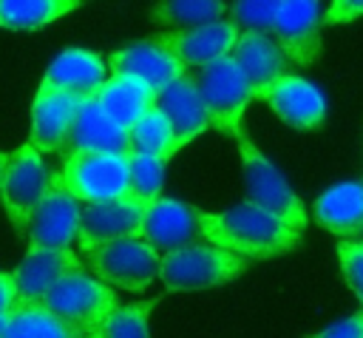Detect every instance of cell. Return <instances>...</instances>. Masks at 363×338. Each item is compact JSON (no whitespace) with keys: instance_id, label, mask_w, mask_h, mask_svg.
I'll return each mask as SVG.
<instances>
[{"instance_id":"1","label":"cell","mask_w":363,"mask_h":338,"mask_svg":"<svg viewBox=\"0 0 363 338\" xmlns=\"http://www.w3.org/2000/svg\"><path fill=\"white\" fill-rule=\"evenodd\" d=\"M201 241L233 253L238 258H275L298 247L301 233L292 230L278 216L261 210L252 202H241L221 213H207L193 207Z\"/></svg>"},{"instance_id":"2","label":"cell","mask_w":363,"mask_h":338,"mask_svg":"<svg viewBox=\"0 0 363 338\" xmlns=\"http://www.w3.org/2000/svg\"><path fill=\"white\" fill-rule=\"evenodd\" d=\"M51 182L85 205L130 196L128 153H68Z\"/></svg>"},{"instance_id":"3","label":"cell","mask_w":363,"mask_h":338,"mask_svg":"<svg viewBox=\"0 0 363 338\" xmlns=\"http://www.w3.org/2000/svg\"><path fill=\"white\" fill-rule=\"evenodd\" d=\"M247 267H250L247 258L224 253L207 241H196L162 256L159 278L167 293H193V290H210L227 284L241 273H247Z\"/></svg>"},{"instance_id":"4","label":"cell","mask_w":363,"mask_h":338,"mask_svg":"<svg viewBox=\"0 0 363 338\" xmlns=\"http://www.w3.org/2000/svg\"><path fill=\"white\" fill-rule=\"evenodd\" d=\"M196 88H199L201 105L207 111L210 128L216 125L227 136L244 139L247 136L244 133V108L252 99V85L244 77L241 65L233 60V54L201 68Z\"/></svg>"},{"instance_id":"5","label":"cell","mask_w":363,"mask_h":338,"mask_svg":"<svg viewBox=\"0 0 363 338\" xmlns=\"http://www.w3.org/2000/svg\"><path fill=\"white\" fill-rule=\"evenodd\" d=\"M116 304H119L116 293L108 284L88 276L85 270L71 273L62 281H57L48 290V295L40 301V307L57 315L77 335H94Z\"/></svg>"},{"instance_id":"6","label":"cell","mask_w":363,"mask_h":338,"mask_svg":"<svg viewBox=\"0 0 363 338\" xmlns=\"http://www.w3.org/2000/svg\"><path fill=\"white\" fill-rule=\"evenodd\" d=\"M235 142H238V153H241V165H244V182H247V196H250L247 202L258 205L261 210L286 222L292 230L303 233L306 210H303L301 199L295 196V190L289 187V182L281 176V170L272 165V159L267 153H261V148H255L247 136L235 139Z\"/></svg>"},{"instance_id":"7","label":"cell","mask_w":363,"mask_h":338,"mask_svg":"<svg viewBox=\"0 0 363 338\" xmlns=\"http://www.w3.org/2000/svg\"><path fill=\"white\" fill-rule=\"evenodd\" d=\"M88 267L96 281L116 287V290H147V284L159 276L162 256L145 244L142 239H116L91 253H85Z\"/></svg>"},{"instance_id":"8","label":"cell","mask_w":363,"mask_h":338,"mask_svg":"<svg viewBox=\"0 0 363 338\" xmlns=\"http://www.w3.org/2000/svg\"><path fill=\"white\" fill-rule=\"evenodd\" d=\"M48 176L51 173L45 170L40 151H34L28 142L17 148L14 153H9V168L0 185V199L17 233H28L31 216L48 190Z\"/></svg>"},{"instance_id":"9","label":"cell","mask_w":363,"mask_h":338,"mask_svg":"<svg viewBox=\"0 0 363 338\" xmlns=\"http://www.w3.org/2000/svg\"><path fill=\"white\" fill-rule=\"evenodd\" d=\"M320 17L323 3L318 0H284L275 9L272 40L289 60V65H315L323 43H320Z\"/></svg>"},{"instance_id":"10","label":"cell","mask_w":363,"mask_h":338,"mask_svg":"<svg viewBox=\"0 0 363 338\" xmlns=\"http://www.w3.org/2000/svg\"><path fill=\"white\" fill-rule=\"evenodd\" d=\"M252 99L267 102L278 119H284L289 128L312 131L320 128L326 119V97L323 91L295 74H284L267 85L252 88Z\"/></svg>"},{"instance_id":"11","label":"cell","mask_w":363,"mask_h":338,"mask_svg":"<svg viewBox=\"0 0 363 338\" xmlns=\"http://www.w3.org/2000/svg\"><path fill=\"white\" fill-rule=\"evenodd\" d=\"M238 34L241 31L233 20H218L190 31H159L147 40L164 48L187 71V68H207L210 62L230 57L238 43Z\"/></svg>"},{"instance_id":"12","label":"cell","mask_w":363,"mask_h":338,"mask_svg":"<svg viewBox=\"0 0 363 338\" xmlns=\"http://www.w3.org/2000/svg\"><path fill=\"white\" fill-rule=\"evenodd\" d=\"M145 210L147 202L136 196H122L102 205H85L79 210V233H77L79 250L91 253L116 239H139Z\"/></svg>"},{"instance_id":"13","label":"cell","mask_w":363,"mask_h":338,"mask_svg":"<svg viewBox=\"0 0 363 338\" xmlns=\"http://www.w3.org/2000/svg\"><path fill=\"white\" fill-rule=\"evenodd\" d=\"M79 202L65 193L62 187H57L48 176V190L40 199L31 224H28V247H40V250H71V244H77V233H79Z\"/></svg>"},{"instance_id":"14","label":"cell","mask_w":363,"mask_h":338,"mask_svg":"<svg viewBox=\"0 0 363 338\" xmlns=\"http://www.w3.org/2000/svg\"><path fill=\"white\" fill-rule=\"evenodd\" d=\"M139 239L145 244H150L159 256H167L173 250L196 244L201 236H199L196 216H193L190 205H184L179 199L159 196V199L147 202V210H145L142 227H139Z\"/></svg>"},{"instance_id":"15","label":"cell","mask_w":363,"mask_h":338,"mask_svg":"<svg viewBox=\"0 0 363 338\" xmlns=\"http://www.w3.org/2000/svg\"><path fill=\"white\" fill-rule=\"evenodd\" d=\"M85 270L79 264V256L71 250H40V247H28L26 258L20 261V267L11 273L14 276V287H17V307L23 304H40L48 290L62 281L71 273Z\"/></svg>"},{"instance_id":"16","label":"cell","mask_w":363,"mask_h":338,"mask_svg":"<svg viewBox=\"0 0 363 338\" xmlns=\"http://www.w3.org/2000/svg\"><path fill=\"white\" fill-rule=\"evenodd\" d=\"M156 108L164 114V119L173 131L176 151H182L187 142H193L196 136H201L210 128V119H207V111L201 105L196 80L190 74H182L173 82H167L164 88H159L156 91Z\"/></svg>"},{"instance_id":"17","label":"cell","mask_w":363,"mask_h":338,"mask_svg":"<svg viewBox=\"0 0 363 338\" xmlns=\"http://www.w3.org/2000/svg\"><path fill=\"white\" fill-rule=\"evenodd\" d=\"M79 99L57 91L48 82H40L34 105H31V139L28 145L40 153H54L68 142L71 122Z\"/></svg>"},{"instance_id":"18","label":"cell","mask_w":363,"mask_h":338,"mask_svg":"<svg viewBox=\"0 0 363 338\" xmlns=\"http://www.w3.org/2000/svg\"><path fill=\"white\" fill-rule=\"evenodd\" d=\"M108 65L96 51L88 48H65L54 57V62L45 68L43 82L54 85L57 91L74 97V99H94L99 88L105 85Z\"/></svg>"},{"instance_id":"19","label":"cell","mask_w":363,"mask_h":338,"mask_svg":"<svg viewBox=\"0 0 363 338\" xmlns=\"http://www.w3.org/2000/svg\"><path fill=\"white\" fill-rule=\"evenodd\" d=\"M68 148V153H130V136L102 114L96 99H82L71 122Z\"/></svg>"},{"instance_id":"20","label":"cell","mask_w":363,"mask_h":338,"mask_svg":"<svg viewBox=\"0 0 363 338\" xmlns=\"http://www.w3.org/2000/svg\"><path fill=\"white\" fill-rule=\"evenodd\" d=\"M105 65L111 68V74L136 77V80L147 82L153 91L164 88L167 82H173L182 74H187L164 48H159L150 40H139V43H130V45L113 51Z\"/></svg>"},{"instance_id":"21","label":"cell","mask_w":363,"mask_h":338,"mask_svg":"<svg viewBox=\"0 0 363 338\" xmlns=\"http://www.w3.org/2000/svg\"><path fill=\"white\" fill-rule=\"evenodd\" d=\"M94 99L113 125L130 131L139 122V116L156 105V91L136 77L111 74Z\"/></svg>"},{"instance_id":"22","label":"cell","mask_w":363,"mask_h":338,"mask_svg":"<svg viewBox=\"0 0 363 338\" xmlns=\"http://www.w3.org/2000/svg\"><path fill=\"white\" fill-rule=\"evenodd\" d=\"M315 222L337 236H354L363 230V182H340L323 190L312 207Z\"/></svg>"},{"instance_id":"23","label":"cell","mask_w":363,"mask_h":338,"mask_svg":"<svg viewBox=\"0 0 363 338\" xmlns=\"http://www.w3.org/2000/svg\"><path fill=\"white\" fill-rule=\"evenodd\" d=\"M233 60L241 65L244 77L250 80L252 88L267 85L284 74H289V60L272 40V34L261 31H241L238 43L233 48Z\"/></svg>"},{"instance_id":"24","label":"cell","mask_w":363,"mask_h":338,"mask_svg":"<svg viewBox=\"0 0 363 338\" xmlns=\"http://www.w3.org/2000/svg\"><path fill=\"white\" fill-rule=\"evenodd\" d=\"M224 11H227V3L221 0H159V3H150L147 9L153 23L176 26L179 31L218 23L224 20Z\"/></svg>"},{"instance_id":"25","label":"cell","mask_w":363,"mask_h":338,"mask_svg":"<svg viewBox=\"0 0 363 338\" xmlns=\"http://www.w3.org/2000/svg\"><path fill=\"white\" fill-rule=\"evenodd\" d=\"M79 0H0V28L28 31L48 26L68 11L79 9Z\"/></svg>"},{"instance_id":"26","label":"cell","mask_w":363,"mask_h":338,"mask_svg":"<svg viewBox=\"0 0 363 338\" xmlns=\"http://www.w3.org/2000/svg\"><path fill=\"white\" fill-rule=\"evenodd\" d=\"M74 335L77 332L71 327H65L57 315H51L40 304L14 307L0 332V338H74Z\"/></svg>"},{"instance_id":"27","label":"cell","mask_w":363,"mask_h":338,"mask_svg":"<svg viewBox=\"0 0 363 338\" xmlns=\"http://www.w3.org/2000/svg\"><path fill=\"white\" fill-rule=\"evenodd\" d=\"M128 136H130V151H136V153H147V156H156L162 162H167L176 153L173 131L156 105L139 116V122L128 131Z\"/></svg>"},{"instance_id":"28","label":"cell","mask_w":363,"mask_h":338,"mask_svg":"<svg viewBox=\"0 0 363 338\" xmlns=\"http://www.w3.org/2000/svg\"><path fill=\"white\" fill-rule=\"evenodd\" d=\"M156 307V298L147 301H130V304H116L99 329L94 332L96 338H147V318L150 310Z\"/></svg>"},{"instance_id":"29","label":"cell","mask_w":363,"mask_h":338,"mask_svg":"<svg viewBox=\"0 0 363 338\" xmlns=\"http://www.w3.org/2000/svg\"><path fill=\"white\" fill-rule=\"evenodd\" d=\"M128 173H130V196L142 202H153L162 196L164 185V162L147 153H128Z\"/></svg>"},{"instance_id":"30","label":"cell","mask_w":363,"mask_h":338,"mask_svg":"<svg viewBox=\"0 0 363 338\" xmlns=\"http://www.w3.org/2000/svg\"><path fill=\"white\" fill-rule=\"evenodd\" d=\"M230 14H233V23L244 26L247 31H261V34H269L272 31V20H275V9L278 3H255V0H235V3H227Z\"/></svg>"},{"instance_id":"31","label":"cell","mask_w":363,"mask_h":338,"mask_svg":"<svg viewBox=\"0 0 363 338\" xmlns=\"http://www.w3.org/2000/svg\"><path fill=\"white\" fill-rule=\"evenodd\" d=\"M337 261H340V270H343L346 284L352 287V293L363 304V241L343 239L337 244Z\"/></svg>"},{"instance_id":"32","label":"cell","mask_w":363,"mask_h":338,"mask_svg":"<svg viewBox=\"0 0 363 338\" xmlns=\"http://www.w3.org/2000/svg\"><path fill=\"white\" fill-rule=\"evenodd\" d=\"M363 17V0H332L323 9L320 26H340V23H352Z\"/></svg>"},{"instance_id":"33","label":"cell","mask_w":363,"mask_h":338,"mask_svg":"<svg viewBox=\"0 0 363 338\" xmlns=\"http://www.w3.org/2000/svg\"><path fill=\"white\" fill-rule=\"evenodd\" d=\"M312 338H363V312H352L349 318L335 321L332 327H326Z\"/></svg>"},{"instance_id":"34","label":"cell","mask_w":363,"mask_h":338,"mask_svg":"<svg viewBox=\"0 0 363 338\" xmlns=\"http://www.w3.org/2000/svg\"><path fill=\"white\" fill-rule=\"evenodd\" d=\"M17 307V287L14 276L0 270V318H9V312Z\"/></svg>"},{"instance_id":"35","label":"cell","mask_w":363,"mask_h":338,"mask_svg":"<svg viewBox=\"0 0 363 338\" xmlns=\"http://www.w3.org/2000/svg\"><path fill=\"white\" fill-rule=\"evenodd\" d=\"M6 168H9V153L0 151V185H3V176H6Z\"/></svg>"},{"instance_id":"36","label":"cell","mask_w":363,"mask_h":338,"mask_svg":"<svg viewBox=\"0 0 363 338\" xmlns=\"http://www.w3.org/2000/svg\"><path fill=\"white\" fill-rule=\"evenodd\" d=\"M74 338H96V335H74Z\"/></svg>"}]
</instances>
